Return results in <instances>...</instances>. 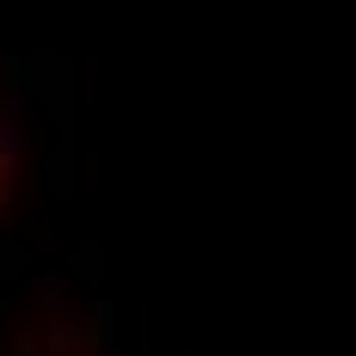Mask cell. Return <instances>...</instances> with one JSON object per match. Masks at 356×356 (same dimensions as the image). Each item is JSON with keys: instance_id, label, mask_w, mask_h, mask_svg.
Returning <instances> with one entry per match:
<instances>
[{"instance_id": "cell-1", "label": "cell", "mask_w": 356, "mask_h": 356, "mask_svg": "<svg viewBox=\"0 0 356 356\" xmlns=\"http://www.w3.org/2000/svg\"><path fill=\"white\" fill-rule=\"evenodd\" d=\"M0 209H6V92H0Z\"/></svg>"}]
</instances>
